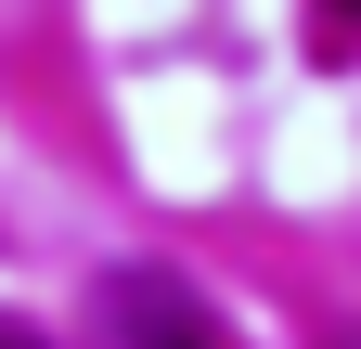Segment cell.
<instances>
[{
    "label": "cell",
    "mask_w": 361,
    "mask_h": 349,
    "mask_svg": "<svg viewBox=\"0 0 361 349\" xmlns=\"http://www.w3.org/2000/svg\"><path fill=\"white\" fill-rule=\"evenodd\" d=\"M310 52H323V65H348V52H361V0H348V13H310Z\"/></svg>",
    "instance_id": "obj_2"
},
{
    "label": "cell",
    "mask_w": 361,
    "mask_h": 349,
    "mask_svg": "<svg viewBox=\"0 0 361 349\" xmlns=\"http://www.w3.org/2000/svg\"><path fill=\"white\" fill-rule=\"evenodd\" d=\"M0 349H39V336H26V324H0Z\"/></svg>",
    "instance_id": "obj_3"
},
{
    "label": "cell",
    "mask_w": 361,
    "mask_h": 349,
    "mask_svg": "<svg viewBox=\"0 0 361 349\" xmlns=\"http://www.w3.org/2000/svg\"><path fill=\"white\" fill-rule=\"evenodd\" d=\"M104 324H116V349H219V311L180 272H104Z\"/></svg>",
    "instance_id": "obj_1"
}]
</instances>
